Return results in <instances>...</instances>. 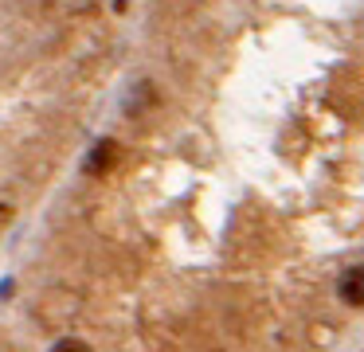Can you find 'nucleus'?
I'll use <instances>...</instances> for the list:
<instances>
[{"label":"nucleus","mask_w":364,"mask_h":352,"mask_svg":"<svg viewBox=\"0 0 364 352\" xmlns=\"http://www.w3.org/2000/svg\"><path fill=\"white\" fill-rule=\"evenodd\" d=\"M51 352H90L87 341H75V336H63V341L51 344Z\"/></svg>","instance_id":"3"},{"label":"nucleus","mask_w":364,"mask_h":352,"mask_svg":"<svg viewBox=\"0 0 364 352\" xmlns=\"http://www.w3.org/2000/svg\"><path fill=\"white\" fill-rule=\"evenodd\" d=\"M114 156H118V149H114V141H98V145L87 153V161H82V169H87L90 176H102V172L114 164Z\"/></svg>","instance_id":"1"},{"label":"nucleus","mask_w":364,"mask_h":352,"mask_svg":"<svg viewBox=\"0 0 364 352\" xmlns=\"http://www.w3.org/2000/svg\"><path fill=\"white\" fill-rule=\"evenodd\" d=\"M360 278H364L360 266H348V270L341 274V282H337V286H341V297H345L348 305H360V302H364V294H360Z\"/></svg>","instance_id":"2"}]
</instances>
